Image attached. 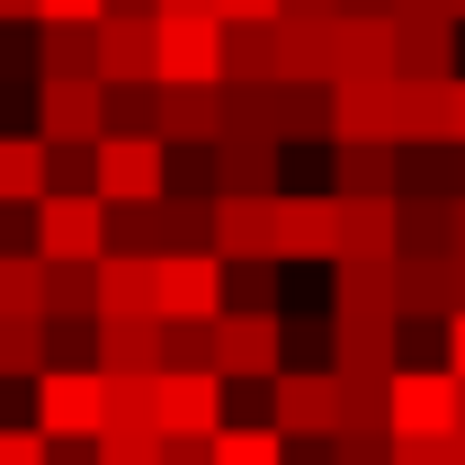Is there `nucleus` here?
I'll return each mask as SVG.
<instances>
[{"label": "nucleus", "instance_id": "obj_13", "mask_svg": "<svg viewBox=\"0 0 465 465\" xmlns=\"http://www.w3.org/2000/svg\"><path fill=\"white\" fill-rule=\"evenodd\" d=\"M90 72H99V81H153V18H143V9H99V27H90Z\"/></svg>", "mask_w": 465, "mask_h": 465}, {"label": "nucleus", "instance_id": "obj_34", "mask_svg": "<svg viewBox=\"0 0 465 465\" xmlns=\"http://www.w3.org/2000/svg\"><path fill=\"white\" fill-rule=\"evenodd\" d=\"M54 349H45V322H0V376H36Z\"/></svg>", "mask_w": 465, "mask_h": 465}, {"label": "nucleus", "instance_id": "obj_5", "mask_svg": "<svg viewBox=\"0 0 465 465\" xmlns=\"http://www.w3.org/2000/svg\"><path fill=\"white\" fill-rule=\"evenodd\" d=\"M153 81H224V18L153 9Z\"/></svg>", "mask_w": 465, "mask_h": 465}, {"label": "nucleus", "instance_id": "obj_46", "mask_svg": "<svg viewBox=\"0 0 465 465\" xmlns=\"http://www.w3.org/2000/svg\"><path fill=\"white\" fill-rule=\"evenodd\" d=\"M162 9H206V0H162Z\"/></svg>", "mask_w": 465, "mask_h": 465}, {"label": "nucleus", "instance_id": "obj_44", "mask_svg": "<svg viewBox=\"0 0 465 465\" xmlns=\"http://www.w3.org/2000/svg\"><path fill=\"white\" fill-rule=\"evenodd\" d=\"M108 9H143V18H153V9H162V0H108Z\"/></svg>", "mask_w": 465, "mask_h": 465}, {"label": "nucleus", "instance_id": "obj_4", "mask_svg": "<svg viewBox=\"0 0 465 465\" xmlns=\"http://www.w3.org/2000/svg\"><path fill=\"white\" fill-rule=\"evenodd\" d=\"M36 134L54 153H90L108 134V81L99 72H45L36 81Z\"/></svg>", "mask_w": 465, "mask_h": 465}, {"label": "nucleus", "instance_id": "obj_28", "mask_svg": "<svg viewBox=\"0 0 465 465\" xmlns=\"http://www.w3.org/2000/svg\"><path fill=\"white\" fill-rule=\"evenodd\" d=\"M341 251L394 260V197H341Z\"/></svg>", "mask_w": 465, "mask_h": 465}, {"label": "nucleus", "instance_id": "obj_3", "mask_svg": "<svg viewBox=\"0 0 465 465\" xmlns=\"http://www.w3.org/2000/svg\"><path fill=\"white\" fill-rule=\"evenodd\" d=\"M287 367V322L278 304H224L215 313V376L224 385H269Z\"/></svg>", "mask_w": 465, "mask_h": 465}, {"label": "nucleus", "instance_id": "obj_25", "mask_svg": "<svg viewBox=\"0 0 465 465\" xmlns=\"http://www.w3.org/2000/svg\"><path fill=\"white\" fill-rule=\"evenodd\" d=\"M90 367H162V313H116V322H90Z\"/></svg>", "mask_w": 465, "mask_h": 465}, {"label": "nucleus", "instance_id": "obj_18", "mask_svg": "<svg viewBox=\"0 0 465 465\" xmlns=\"http://www.w3.org/2000/svg\"><path fill=\"white\" fill-rule=\"evenodd\" d=\"M215 134H224V90L215 81H162V143L206 153Z\"/></svg>", "mask_w": 465, "mask_h": 465}, {"label": "nucleus", "instance_id": "obj_24", "mask_svg": "<svg viewBox=\"0 0 465 465\" xmlns=\"http://www.w3.org/2000/svg\"><path fill=\"white\" fill-rule=\"evenodd\" d=\"M394 72H457V18L448 9H403L394 18Z\"/></svg>", "mask_w": 465, "mask_h": 465}, {"label": "nucleus", "instance_id": "obj_21", "mask_svg": "<svg viewBox=\"0 0 465 465\" xmlns=\"http://www.w3.org/2000/svg\"><path fill=\"white\" fill-rule=\"evenodd\" d=\"M116 313H153V251H125V242H108V251H99V295H90V322H116Z\"/></svg>", "mask_w": 465, "mask_h": 465}, {"label": "nucleus", "instance_id": "obj_8", "mask_svg": "<svg viewBox=\"0 0 465 465\" xmlns=\"http://www.w3.org/2000/svg\"><path fill=\"white\" fill-rule=\"evenodd\" d=\"M385 430L394 439H448L457 430V376L394 358V376H385Z\"/></svg>", "mask_w": 465, "mask_h": 465}, {"label": "nucleus", "instance_id": "obj_39", "mask_svg": "<svg viewBox=\"0 0 465 465\" xmlns=\"http://www.w3.org/2000/svg\"><path fill=\"white\" fill-rule=\"evenodd\" d=\"M99 9H108V0H36V27H45V18H63V27H99Z\"/></svg>", "mask_w": 465, "mask_h": 465}, {"label": "nucleus", "instance_id": "obj_37", "mask_svg": "<svg viewBox=\"0 0 465 465\" xmlns=\"http://www.w3.org/2000/svg\"><path fill=\"white\" fill-rule=\"evenodd\" d=\"M45 457H54L45 430H0V465H45Z\"/></svg>", "mask_w": 465, "mask_h": 465}, {"label": "nucleus", "instance_id": "obj_40", "mask_svg": "<svg viewBox=\"0 0 465 465\" xmlns=\"http://www.w3.org/2000/svg\"><path fill=\"white\" fill-rule=\"evenodd\" d=\"M224 27H251V18H278V0H206Z\"/></svg>", "mask_w": 465, "mask_h": 465}, {"label": "nucleus", "instance_id": "obj_33", "mask_svg": "<svg viewBox=\"0 0 465 465\" xmlns=\"http://www.w3.org/2000/svg\"><path fill=\"white\" fill-rule=\"evenodd\" d=\"M90 465H162V430H125V420H108V430L90 439Z\"/></svg>", "mask_w": 465, "mask_h": 465}, {"label": "nucleus", "instance_id": "obj_16", "mask_svg": "<svg viewBox=\"0 0 465 465\" xmlns=\"http://www.w3.org/2000/svg\"><path fill=\"white\" fill-rule=\"evenodd\" d=\"M403 188V143L331 134V197H394Z\"/></svg>", "mask_w": 465, "mask_h": 465}, {"label": "nucleus", "instance_id": "obj_38", "mask_svg": "<svg viewBox=\"0 0 465 465\" xmlns=\"http://www.w3.org/2000/svg\"><path fill=\"white\" fill-rule=\"evenodd\" d=\"M385 465H457V448H448V439H394Z\"/></svg>", "mask_w": 465, "mask_h": 465}, {"label": "nucleus", "instance_id": "obj_41", "mask_svg": "<svg viewBox=\"0 0 465 465\" xmlns=\"http://www.w3.org/2000/svg\"><path fill=\"white\" fill-rule=\"evenodd\" d=\"M439 331H448V376H457V385H465V304H457V313H448V322H439Z\"/></svg>", "mask_w": 465, "mask_h": 465}, {"label": "nucleus", "instance_id": "obj_12", "mask_svg": "<svg viewBox=\"0 0 465 465\" xmlns=\"http://www.w3.org/2000/svg\"><path fill=\"white\" fill-rule=\"evenodd\" d=\"M206 153H215V162H206L215 197H269L278 171H287V143H278V134H215Z\"/></svg>", "mask_w": 465, "mask_h": 465}, {"label": "nucleus", "instance_id": "obj_1", "mask_svg": "<svg viewBox=\"0 0 465 465\" xmlns=\"http://www.w3.org/2000/svg\"><path fill=\"white\" fill-rule=\"evenodd\" d=\"M36 430L54 448H90L108 430V376L81 367V358H45L36 367Z\"/></svg>", "mask_w": 465, "mask_h": 465}, {"label": "nucleus", "instance_id": "obj_9", "mask_svg": "<svg viewBox=\"0 0 465 465\" xmlns=\"http://www.w3.org/2000/svg\"><path fill=\"white\" fill-rule=\"evenodd\" d=\"M153 420H162V439H215L224 430V376L215 367H153Z\"/></svg>", "mask_w": 465, "mask_h": 465}, {"label": "nucleus", "instance_id": "obj_6", "mask_svg": "<svg viewBox=\"0 0 465 465\" xmlns=\"http://www.w3.org/2000/svg\"><path fill=\"white\" fill-rule=\"evenodd\" d=\"M90 188H99L108 206L162 197V188H171V143H162V134H99V143H90Z\"/></svg>", "mask_w": 465, "mask_h": 465}, {"label": "nucleus", "instance_id": "obj_22", "mask_svg": "<svg viewBox=\"0 0 465 465\" xmlns=\"http://www.w3.org/2000/svg\"><path fill=\"white\" fill-rule=\"evenodd\" d=\"M278 81H331V9H278Z\"/></svg>", "mask_w": 465, "mask_h": 465}, {"label": "nucleus", "instance_id": "obj_36", "mask_svg": "<svg viewBox=\"0 0 465 465\" xmlns=\"http://www.w3.org/2000/svg\"><path fill=\"white\" fill-rule=\"evenodd\" d=\"M45 72H90V27L45 18Z\"/></svg>", "mask_w": 465, "mask_h": 465}, {"label": "nucleus", "instance_id": "obj_35", "mask_svg": "<svg viewBox=\"0 0 465 465\" xmlns=\"http://www.w3.org/2000/svg\"><path fill=\"white\" fill-rule=\"evenodd\" d=\"M162 367H215V322H162Z\"/></svg>", "mask_w": 465, "mask_h": 465}, {"label": "nucleus", "instance_id": "obj_17", "mask_svg": "<svg viewBox=\"0 0 465 465\" xmlns=\"http://www.w3.org/2000/svg\"><path fill=\"white\" fill-rule=\"evenodd\" d=\"M349 72H394V9H341L331 18V81Z\"/></svg>", "mask_w": 465, "mask_h": 465}, {"label": "nucleus", "instance_id": "obj_10", "mask_svg": "<svg viewBox=\"0 0 465 465\" xmlns=\"http://www.w3.org/2000/svg\"><path fill=\"white\" fill-rule=\"evenodd\" d=\"M331 134L403 143V72H349V81H331Z\"/></svg>", "mask_w": 465, "mask_h": 465}, {"label": "nucleus", "instance_id": "obj_27", "mask_svg": "<svg viewBox=\"0 0 465 465\" xmlns=\"http://www.w3.org/2000/svg\"><path fill=\"white\" fill-rule=\"evenodd\" d=\"M269 134H331V81H269Z\"/></svg>", "mask_w": 465, "mask_h": 465}, {"label": "nucleus", "instance_id": "obj_20", "mask_svg": "<svg viewBox=\"0 0 465 465\" xmlns=\"http://www.w3.org/2000/svg\"><path fill=\"white\" fill-rule=\"evenodd\" d=\"M448 251H394V322H448Z\"/></svg>", "mask_w": 465, "mask_h": 465}, {"label": "nucleus", "instance_id": "obj_23", "mask_svg": "<svg viewBox=\"0 0 465 465\" xmlns=\"http://www.w3.org/2000/svg\"><path fill=\"white\" fill-rule=\"evenodd\" d=\"M403 358V322H349L331 313V376H394Z\"/></svg>", "mask_w": 465, "mask_h": 465}, {"label": "nucleus", "instance_id": "obj_11", "mask_svg": "<svg viewBox=\"0 0 465 465\" xmlns=\"http://www.w3.org/2000/svg\"><path fill=\"white\" fill-rule=\"evenodd\" d=\"M269 420L287 439H331L341 430V376L331 367H278L269 376Z\"/></svg>", "mask_w": 465, "mask_h": 465}, {"label": "nucleus", "instance_id": "obj_26", "mask_svg": "<svg viewBox=\"0 0 465 465\" xmlns=\"http://www.w3.org/2000/svg\"><path fill=\"white\" fill-rule=\"evenodd\" d=\"M54 188V143L45 134H0V206H36Z\"/></svg>", "mask_w": 465, "mask_h": 465}, {"label": "nucleus", "instance_id": "obj_31", "mask_svg": "<svg viewBox=\"0 0 465 465\" xmlns=\"http://www.w3.org/2000/svg\"><path fill=\"white\" fill-rule=\"evenodd\" d=\"M99 260H45V322H90Z\"/></svg>", "mask_w": 465, "mask_h": 465}, {"label": "nucleus", "instance_id": "obj_45", "mask_svg": "<svg viewBox=\"0 0 465 465\" xmlns=\"http://www.w3.org/2000/svg\"><path fill=\"white\" fill-rule=\"evenodd\" d=\"M331 9H394V0H331Z\"/></svg>", "mask_w": 465, "mask_h": 465}, {"label": "nucleus", "instance_id": "obj_42", "mask_svg": "<svg viewBox=\"0 0 465 465\" xmlns=\"http://www.w3.org/2000/svg\"><path fill=\"white\" fill-rule=\"evenodd\" d=\"M0 18H36V0H0Z\"/></svg>", "mask_w": 465, "mask_h": 465}, {"label": "nucleus", "instance_id": "obj_32", "mask_svg": "<svg viewBox=\"0 0 465 465\" xmlns=\"http://www.w3.org/2000/svg\"><path fill=\"white\" fill-rule=\"evenodd\" d=\"M206 465H287V430L269 420V430H242L224 411V430L206 439Z\"/></svg>", "mask_w": 465, "mask_h": 465}, {"label": "nucleus", "instance_id": "obj_43", "mask_svg": "<svg viewBox=\"0 0 465 465\" xmlns=\"http://www.w3.org/2000/svg\"><path fill=\"white\" fill-rule=\"evenodd\" d=\"M457 143H465V72H457Z\"/></svg>", "mask_w": 465, "mask_h": 465}, {"label": "nucleus", "instance_id": "obj_19", "mask_svg": "<svg viewBox=\"0 0 465 465\" xmlns=\"http://www.w3.org/2000/svg\"><path fill=\"white\" fill-rule=\"evenodd\" d=\"M269 232H278V188H269V197H215V232H206V242H215L224 260H278Z\"/></svg>", "mask_w": 465, "mask_h": 465}, {"label": "nucleus", "instance_id": "obj_29", "mask_svg": "<svg viewBox=\"0 0 465 465\" xmlns=\"http://www.w3.org/2000/svg\"><path fill=\"white\" fill-rule=\"evenodd\" d=\"M0 322H45V260L0 251Z\"/></svg>", "mask_w": 465, "mask_h": 465}, {"label": "nucleus", "instance_id": "obj_14", "mask_svg": "<svg viewBox=\"0 0 465 465\" xmlns=\"http://www.w3.org/2000/svg\"><path fill=\"white\" fill-rule=\"evenodd\" d=\"M278 260L287 269H304V260H331L341 251V197H287L278 188Z\"/></svg>", "mask_w": 465, "mask_h": 465}, {"label": "nucleus", "instance_id": "obj_2", "mask_svg": "<svg viewBox=\"0 0 465 465\" xmlns=\"http://www.w3.org/2000/svg\"><path fill=\"white\" fill-rule=\"evenodd\" d=\"M224 251L188 242V251H153V313L162 322H215L224 313Z\"/></svg>", "mask_w": 465, "mask_h": 465}, {"label": "nucleus", "instance_id": "obj_30", "mask_svg": "<svg viewBox=\"0 0 465 465\" xmlns=\"http://www.w3.org/2000/svg\"><path fill=\"white\" fill-rule=\"evenodd\" d=\"M224 81H278V18L224 27Z\"/></svg>", "mask_w": 465, "mask_h": 465}, {"label": "nucleus", "instance_id": "obj_7", "mask_svg": "<svg viewBox=\"0 0 465 465\" xmlns=\"http://www.w3.org/2000/svg\"><path fill=\"white\" fill-rule=\"evenodd\" d=\"M27 215H36V260H99L108 251V197L99 188H63L54 179Z\"/></svg>", "mask_w": 465, "mask_h": 465}, {"label": "nucleus", "instance_id": "obj_15", "mask_svg": "<svg viewBox=\"0 0 465 465\" xmlns=\"http://www.w3.org/2000/svg\"><path fill=\"white\" fill-rule=\"evenodd\" d=\"M331 313L349 322H394V260H358V251H331Z\"/></svg>", "mask_w": 465, "mask_h": 465}]
</instances>
